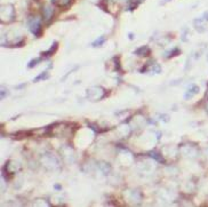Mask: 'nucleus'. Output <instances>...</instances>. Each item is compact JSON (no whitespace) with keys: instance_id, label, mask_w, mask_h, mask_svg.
<instances>
[{"instance_id":"nucleus-1","label":"nucleus","mask_w":208,"mask_h":207,"mask_svg":"<svg viewBox=\"0 0 208 207\" xmlns=\"http://www.w3.org/2000/svg\"><path fill=\"white\" fill-rule=\"evenodd\" d=\"M26 23H27L29 30L33 33V36L36 38H40L41 34H42V24H41V21L38 17L31 15V16H29Z\"/></svg>"},{"instance_id":"nucleus-2","label":"nucleus","mask_w":208,"mask_h":207,"mask_svg":"<svg viewBox=\"0 0 208 207\" xmlns=\"http://www.w3.org/2000/svg\"><path fill=\"white\" fill-rule=\"evenodd\" d=\"M1 22L4 23L5 22V19H7V23H10L15 19V9H14V6L8 4V5H2L1 6Z\"/></svg>"},{"instance_id":"nucleus-3","label":"nucleus","mask_w":208,"mask_h":207,"mask_svg":"<svg viewBox=\"0 0 208 207\" xmlns=\"http://www.w3.org/2000/svg\"><path fill=\"white\" fill-rule=\"evenodd\" d=\"M41 14H42V19L47 22V24H51L54 17V8L49 5H44L41 8Z\"/></svg>"},{"instance_id":"nucleus-4","label":"nucleus","mask_w":208,"mask_h":207,"mask_svg":"<svg viewBox=\"0 0 208 207\" xmlns=\"http://www.w3.org/2000/svg\"><path fill=\"white\" fill-rule=\"evenodd\" d=\"M134 54L137 55V56H140V57H144V56L146 57V56L151 55V49H150L149 46H141L134 52Z\"/></svg>"},{"instance_id":"nucleus-5","label":"nucleus","mask_w":208,"mask_h":207,"mask_svg":"<svg viewBox=\"0 0 208 207\" xmlns=\"http://www.w3.org/2000/svg\"><path fill=\"white\" fill-rule=\"evenodd\" d=\"M199 87L197 86V85H192V86H190V88H189L188 91H186V93L184 94V98L185 100H190V98H192V97L195 96V95H197L198 93H199Z\"/></svg>"},{"instance_id":"nucleus-6","label":"nucleus","mask_w":208,"mask_h":207,"mask_svg":"<svg viewBox=\"0 0 208 207\" xmlns=\"http://www.w3.org/2000/svg\"><path fill=\"white\" fill-rule=\"evenodd\" d=\"M57 48H59V42H57V41H54L53 45L51 46V48H49L48 51H45V52L41 53V56H42V57H51V56H53V55L56 53Z\"/></svg>"},{"instance_id":"nucleus-7","label":"nucleus","mask_w":208,"mask_h":207,"mask_svg":"<svg viewBox=\"0 0 208 207\" xmlns=\"http://www.w3.org/2000/svg\"><path fill=\"white\" fill-rule=\"evenodd\" d=\"M204 22H205V19H202V17H198V19H195L193 21V25H195V30L198 31V32H205L206 31V28L204 25Z\"/></svg>"},{"instance_id":"nucleus-8","label":"nucleus","mask_w":208,"mask_h":207,"mask_svg":"<svg viewBox=\"0 0 208 207\" xmlns=\"http://www.w3.org/2000/svg\"><path fill=\"white\" fill-rule=\"evenodd\" d=\"M33 134V130H19L16 133H14L13 136L14 138L16 140H22V138H25V137H29Z\"/></svg>"},{"instance_id":"nucleus-9","label":"nucleus","mask_w":208,"mask_h":207,"mask_svg":"<svg viewBox=\"0 0 208 207\" xmlns=\"http://www.w3.org/2000/svg\"><path fill=\"white\" fill-rule=\"evenodd\" d=\"M140 4H141L140 0H128V2H127V10H128V12L135 10Z\"/></svg>"},{"instance_id":"nucleus-10","label":"nucleus","mask_w":208,"mask_h":207,"mask_svg":"<svg viewBox=\"0 0 208 207\" xmlns=\"http://www.w3.org/2000/svg\"><path fill=\"white\" fill-rule=\"evenodd\" d=\"M181 53H182V51H181L180 48H177V47H175V48H173L172 51H169V52H166V53H165V57H166V58L175 57V56H177V55H180Z\"/></svg>"},{"instance_id":"nucleus-11","label":"nucleus","mask_w":208,"mask_h":207,"mask_svg":"<svg viewBox=\"0 0 208 207\" xmlns=\"http://www.w3.org/2000/svg\"><path fill=\"white\" fill-rule=\"evenodd\" d=\"M149 157H151L152 159H155V160H157V162H165V159H163V157L159 152H157V151H150L149 153Z\"/></svg>"},{"instance_id":"nucleus-12","label":"nucleus","mask_w":208,"mask_h":207,"mask_svg":"<svg viewBox=\"0 0 208 207\" xmlns=\"http://www.w3.org/2000/svg\"><path fill=\"white\" fill-rule=\"evenodd\" d=\"M49 77H51V76H49V73L47 71L41 72V73H39L36 78H33V83H38V81H41V80H47Z\"/></svg>"},{"instance_id":"nucleus-13","label":"nucleus","mask_w":208,"mask_h":207,"mask_svg":"<svg viewBox=\"0 0 208 207\" xmlns=\"http://www.w3.org/2000/svg\"><path fill=\"white\" fill-rule=\"evenodd\" d=\"M106 41V38H105V36H101V37H98L95 41H93V44H91V47H94V48H96V47H101V46H103V44Z\"/></svg>"},{"instance_id":"nucleus-14","label":"nucleus","mask_w":208,"mask_h":207,"mask_svg":"<svg viewBox=\"0 0 208 207\" xmlns=\"http://www.w3.org/2000/svg\"><path fill=\"white\" fill-rule=\"evenodd\" d=\"M100 168H101V171L103 172V174H109L111 172V166H110V164L109 162H101V165H100Z\"/></svg>"},{"instance_id":"nucleus-15","label":"nucleus","mask_w":208,"mask_h":207,"mask_svg":"<svg viewBox=\"0 0 208 207\" xmlns=\"http://www.w3.org/2000/svg\"><path fill=\"white\" fill-rule=\"evenodd\" d=\"M72 4V0H57L56 6L59 8H66Z\"/></svg>"},{"instance_id":"nucleus-16","label":"nucleus","mask_w":208,"mask_h":207,"mask_svg":"<svg viewBox=\"0 0 208 207\" xmlns=\"http://www.w3.org/2000/svg\"><path fill=\"white\" fill-rule=\"evenodd\" d=\"M44 60V57L41 56V57H36V58H33V60H31L30 62H29V64H27V68L29 69H32V68H34V66H37L38 65V63H40L41 61Z\"/></svg>"},{"instance_id":"nucleus-17","label":"nucleus","mask_w":208,"mask_h":207,"mask_svg":"<svg viewBox=\"0 0 208 207\" xmlns=\"http://www.w3.org/2000/svg\"><path fill=\"white\" fill-rule=\"evenodd\" d=\"M112 60H113V62H114V70L118 72H123L121 64H120V56H114Z\"/></svg>"},{"instance_id":"nucleus-18","label":"nucleus","mask_w":208,"mask_h":207,"mask_svg":"<svg viewBox=\"0 0 208 207\" xmlns=\"http://www.w3.org/2000/svg\"><path fill=\"white\" fill-rule=\"evenodd\" d=\"M151 71L153 72V73H160L161 72V66H160V64L155 63V64L151 66Z\"/></svg>"},{"instance_id":"nucleus-19","label":"nucleus","mask_w":208,"mask_h":207,"mask_svg":"<svg viewBox=\"0 0 208 207\" xmlns=\"http://www.w3.org/2000/svg\"><path fill=\"white\" fill-rule=\"evenodd\" d=\"M188 33H189V29L188 28H184V30H183V34H182V41H188Z\"/></svg>"},{"instance_id":"nucleus-20","label":"nucleus","mask_w":208,"mask_h":207,"mask_svg":"<svg viewBox=\"0 0 208 207\" xmlns=\"http://www.w3.org/2000/svg\"><path fill=\"white\" fill-rule=\"evenodd\" d=\"M160 118H161V120H163L165 123H168V121H169V116H168V115H160Z\"/></svg>"},{"instance_id":"nucleus-21","label":"nucleus","mask_w":208,"mask_h":207,"mask_svg":"<svg viewBox=\"0 0 208 207\" xmlns=\"http://www.w3.org/2000/svg\"><path fill=\"white\" fill-rule=\"evenodd\" d=\"M0 94H1V100H4V98H5V96H6V95H8L9 93H8V91L1 89V93H0Z\"/></svg>"},{"instance_id":"nucleus-22","label":"nucleus","mask_w":208,"mask_h":207,"mask_svg":"<svg viewBox=\"0 0 208 207\" xmlns=\"http://www.w3.org/2000/svg\"><path fill=\"white\" fill-rule=\"evenodd\" d=\"M202 19H205V22H207L208 21V12H205L204 15H202Z\"/></svg>"},{"instance_id":"nucleus-23","label":"nucleus","mask_w":208,"mask_h":207,"mask_svg":"<svg viewBox=\"0 0 208 207\" xmlns=\"http://www.w3.org/2000/svg\"><path fill=\"white\" fill-rule=\"evenodd\" d=\"M169 1H172V0H161V2H160V5H165V4H167Z\"/></svg>"},{"instance_id":"nucleus-24","label":"nucleus","mask_w":208,"mask_h":207,"mask_svg":"<svg viewBox=\"0 0 208 207\" xmlns=\"http://www.w3.org/2000/svg\"><path fill=\"white\" fill-rule=\"evenodd\" d=\"M128 36H129V39H130V40H133V39H134V34H133V33H129Z\"/></svg>"},{"instance_id":"nucleus-25","label":"nucleus","mask_w":208,"mask_h":207,"mask_svg":"<svg viewBox=\"0 0 208 207\" xmlns=\"http://www.w3.org/2000/svg\"><path fill=\"white\" fill-rule=\"evenodd\" d=\"M55 189H57V190H61V189H62V187H61V185H59V184H56V185H55Z\"/></svg>"},{"instance_id":"nucleus-26","label":"nucleus","mask_w":208,"mask_h":207,"mask_svg":"<svg viewBox=\"0 0 208 207\" xmlns=\"http://www.w3.org/2000/svg\"><path fill=\"white\" fill-rule=\"evenodd\" d=\"M56 2H57V0H52V4H54V5H56Z\"/></svg>"},{"instance_id":"nucleus-27","label":"nucleus","mask_w":208,"mask_h":207,"mask_svg":"<svg viewBox=\"0 0 208 207\" xmlns=\"http://www.w3.org/2000/svg\"><path fill=\"white\" fill-rule=\"evenodd\" d=\"M140 1H141V2H142V1H144V0H140Z\"/></svg>"},{"instance_id":"nucleus-28","label":"nucleus","mask_w":208,"mask_h":207,"mask_svg":"<svg viewBox=\"0 0 208 207\" xmlns=\"http://www.w3.org/2000/svg\"><path fill=\"white\" fill-rule=\"evenodd\" d=\"M207 60H208V55H207Z\"/></svg>"}]
</instances>
